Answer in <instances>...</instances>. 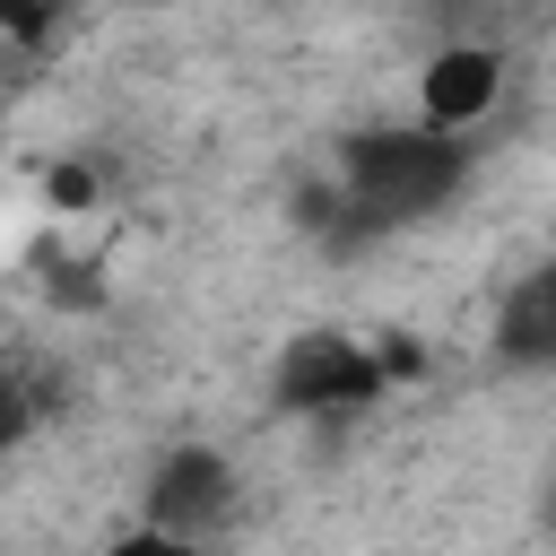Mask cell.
<instances>
[{
	"label": "cell",
	"mask_w": 556,
	"mask_h": 556,
	"mask_svg": "<svg viewBox=\"0 0 556 556\" xmlns=\"http://www.w3.org/2000/svg\"><path fill=\"white\" fill-rule=\"evenodd\" d=\"M495 96H504V61H495L486 43H452V52H434V61L417 70V113H426V122H443V130L486 122V113H495Z\"/></svg>",
	"instance_id": "277c9868"
},
{
	"label": "cell",
	"mask_w": 556,
	"mask_h": 556,
	"mask_svg": "<svg viewBox=\"0 0 556 556\" xmlns=\"http://www.w3.org/2000/svg\"><path fill=\"white\" fill-rule=\"evenodd\" d=\"M269 391H278V408H295V417H330V408L382 400V391H391V365H382V348H365V339H348V330H304V339H287Z\"/></svg>",
	"instance_id": "7a4b0ae2"
},
{
	"label": "cell",
	"mask_w": 556,
	"mask_h": 556,
	"mask_svg": "<svg viewBox=\"0 0 556 556\" xmlns=\"http://www.w3.org/2000/svg\"><path fill=\"white\" fill-rule=\"evenodd\" d=\"M43 191H52V208H87V200H96V174H87V165H52Z\"/></svg>",
	"instance_id": "8992f818"
},
{
	"label": "cell",
	"mask_w": 556,
	"mask_h": 556,
	"mask_svg": "<svg viewBox=\"0 0 556 556\" xmlns=\"http://www.w3.org/2000/svg\"><path fill=\"white\" fill-rule=\"evenodd\" d=\"M469 174V148L426 122V130H356L339 148V182H348V243L382 235V226H408V217H434Z\"/></svg>",
	"instance_id": "6da1fadb"
},
{
	"label": "cell",
	"mask_w": 556,
	"mask_h": 556,
	"mask_svg": "<svg viewBox=\"0 0 556 556\" xmlns=\"http://www.w3.org/2000/svg\"><path fill=\"white\" fill-rule=\"evenodd\" d=\"M226 504H235V469H226V452H208V443L165 452L156 478H148V530H156V539H208V530L226 521Z\"/></svg>",
	"instance_id": "3957f363"
},
{
	"label": "cell",
	"mask_w": 556,
	"mask_h": 556,
	"mask_svg": "<svg viewBox=\"0 0 556 556\" xmlns=\"http://www.w3.org/2000/svg\"><path fill=\"white\" fill-rule=\"evenodd\" d=\"M17 434H26V391L0 374V443H17Z\"/></svg>",
	"instance_id": "52a82bcc"
},
{
	"label": "cell",
	"mask_w": 556,
	"mask_h": 556,
	"mask_svg": "<svg viewBox=\"0 0 556 556\" xmlns=\"http://www.w3.org/2000/svg\"><path fill=\"white\" fill-rule=\"evenodd\" d=\"M0 17H9V26H26V35H35V26H43V17H52V0H0Z\"/></svg>",
	"instance_id": "ba28073f"
},
{
	"label": "cell",
	"mask_w": 556,
	"mask_h": 556,
	"mask_svg": "<svg viewBox=\"0 0 556 556\" xmlns=\"http://www.w3.org/2000/svg\"><path fill=\"white\" fill-rule=\"evenodd\" d=\"M495 356H504L513 374H547V365H556V261L530 269V278L504 295V313H495Z\"/></svg>",
	"instance_id": "5b68a950"
}]
</instances>
